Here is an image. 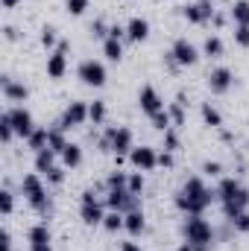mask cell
Listing matches in <instances>:
<instances>
[{
    "mask_svg": "<svg viewBox=\"0 0 249 251\" xmlns=\"http://www.w3.org/2000/svg\"><path fill=\"white\" fill-rule=\"evenodd\" d=\"M12 210H15V196H12V190H0V213L3 216H12Z\"/></svg>",
    "mask_w": 249,
    "mask_h": 251,
    "instance_id": "e575fe53",
    "label": "cell"
},
{
    "mask_svg": "<svg viewBox=\"0 0 249 251\" xmlns=\"http://www.w3.org/2000/svg\"><path fill=\"white\" fill-rule=\"evenodd\" d=\"M21 193H24V199H27V204L32 210H38V213H50L53 210V199H50L47 184L41 181L38 173H30V176L21 178Z\"/></svg>",
    "mask_w": 249,
    "mask_h": 251,
    "instance_id": "3957f363",
    "label": "cell"
},
{
    "mask_svg": "<svg viewBox=\"0 0 249 251\" xmlns=\"http://www.w3.org/2000/svg\"><path fill=\"white\" fill-rule=\"evenodd\" d=\"M106 207L109 210H121V213H129V210H141V196L129 193V187L121 190H106Z\"/></svg>",
    "mask_w": 249,
    "mask_h": 251,
    "instance_id": "5b68a950",
    "label": "cell"
},
{
    "mask_svg": "<svg viewBox=\"0 0 249 251\" xmlns=\"http://www.w3.org/2000/svg\"><path fill=\"white\" fill-rule=\"evenodd\" d=\"M59 158H62V164L67 170H76V167L82 164V146H79V143H67Z\"/></svg>",
    "mask_w": 249,
    "mask_h": 251,
    "instance_id": "603a6c76",
    "label": "cell"
},
{
    "mask_svg": "<svg viewBox=\"0 0 249 251\" xmlns=\"http://www.w3.org/2000/svg\"><path fill=\"white\" fill-rule=\"evenodd\" d=\"M164 64H167V70H173V73H176V70H179V64H176V59H173V56H170V50H167V53H164Z\"/></svg>",
    "mask_w": 249,
    "mask_h": 251,
    "instance_id": "681fc988",
    "label": "cell"
},
{
    "mask_svg": "<svg viewBox=\"0 0 249 251\" xmlns=\"http://www.w3.org/2000/svg\"><path fill=\"white\" fill-rule=\"evenodd\" d=\"M202 173L211 176V178H220V176H223V164H220V161H205V164H202Z\"/></svg>",
    "mask_w": 249,
    "mask_h": 251,
    "instance_id": "ee69618b",
    "label": "cell"
},
{
    "mask_svg": "<svg viewBox=\"0 0 249 251\" xmlns=\"http://www.w3.org/2000/svg\"><path fill=\"white\" fill-rule=\"evenodd\" d=\"M199 114H202V123L211 126V128H223V114L214 102H202L199 105Z\"/></svg>",
    "mask_w": 249,
    "mask_h": 251,
    "instance_id": "7402d4cb",
    "label": "cell"
},
{
    "mask_svg": "<svg viewBox=\"0 0 249 251\" xmlns=\"http://www.w3.org/2000/svg\"><path fill=\"white\" fill-rule=\"evenodd\" d=\"M173 201H176V207H179L185 216H190V213H202L211 201H217V193H214V190H208L202 178H196V176H193V178H187L185 184L176 190Z\"/></svg>",
    "mask_w": 249,
    "mask_h": 251,
    "instance_id": "6da1fadb",
    "label": "cell"
},
{
    "mask_svg": "<svg viewBox=\"0 0 249 251\" xmlns=\"http://www.w3.org/2000/svg\"><path fill=\"white\" fill-rule=\"evenodd\" d=\"M30 251H53V243H44V246H30Z\"/></svg>",
    "mask_w": 249,
    "mask_h": 251,
    "instance_id": "db71d44e",
    "label": "cell"
},
{
    "mask_svg": "<svg viewBox=\"0 0 249 251\" xmlns=\"http://www.w3.org/2000/svg\"><path fill=\"white\" fill-rule=\"evenodd\" d=\"M0 3H3V9H15V6H18L21 0H0Z\"/></svg>",
    "mask_w": 249,
    "mask_h": 251,
    "instance_id": "11a10c76",
    "label": "cell"
},
{
    "mask_svg": "<svg viewBox=\"0 0 249 251\" xmlns=\"http://www.w3.org/2000/svg\"><path fill=\"white\" fill-rule=\"evenodd\" d=\"M0 251H12V234H9V228L0 231Z\"/></svg>",
    "mask_w": 249,
    "mask_h": 251,
    "instance_id": "c3c4849f",
    "label": "cell"
},
{
    "mask_svg": "<svg viewBox=\"0 0 249 251\" xmlns=\"http://www.w3.org/2000/svg\"><path fill=\"white\" fill-rule=\"evenodd\" d=\"M3 35H6V41H15L18 38V29L15 26H3Z\"/></svg>",
    "mask_w": 249,
    "mask_h": 251,
    "instance_id": "f907efd6",
    "label": "cell"
},
{
    "mask_svg": "<svg viewBox=\"0 0 249 251\" xmlns=\"http://www.w3.org/2000/svg\"><path fill=\"white\" fill-rule=\"evenodd\" d=\"M182 15L187 18V24H208L214 18V0H196L182 6Z\"/></svg>",
    "mask_w": 249,
    "mask_h": 251,
    "instance_id": "8fae6325",
    "label": "cell"
},
{
    "mask_svg": "<svg viewBox=\"0 0 249 251\" xmlns=\"http://www.w3.org/2000/svg\"><path fill=\"white\" fill-rule=\"evenodd\" d=\"M106 117H109L106 102H103V100H94V102L88 105V120H91L94 126H103V123H106Z\"/></svg>",
    "mask_w": 249,
    "mask_h": 251,
    "instance_id": "f546056e",
    "label": "cell"
},
{
    "mask_svg": "<svg viewBox=\"0 0 249 251\" xmlns=\"http://www.w3.org/2000/svg\"><path fill=\"white\" fill-rule=\"evenodd\" d=\"M223 53H226L223 38H220V35H208V38H205V44H202V56H208V59H220Z\"/></svg>",
    "mask_w": 249,
    "mask_h": 251,
    "instance_id": "484cf974",
    "label": "cell"
},
{
    "mask_svg": "<svg viewBox=\"0 0 249 251\" xmlns=\"http://www.w3.org/2000/svg\"><path fill=\"white\" fill-rule=\"evenodd\" d=\"M249 210V190L241 187L238 190V196H232L229 201H223V213H226V219H235L238 213H244Z\"/></svg>",
    "mask_w": 249,
    "mask_h": 251,
    "instance_id": "ac0fdd59",
    "label": "cell"
},
{
    "mask_svg": "<svg viewBox=\"0 0 249 251\" xmlns=\"http://www.w3.org/2000/svg\"><path fill=\"white\" fill-rule=\"evenodd\" d=\"M176 251H196V249H193L190 243H182V246H179V249H176Z\"/></svg>",
    "mask_w": 249,
    "mask_h": 251,
    "instance_id": "9f6ffc18",
    "label": "cell"
},
{
    "mask_svg": "<svg viewBox=\"0 0 249 251\" xmlns=\"http://www.w3.org/2000/svg\"><path fill=\"white\" fill-rule=\"evenodd\" d=\"M164 149L167 152H179V134H176V128L164 131Z\"/></svg>",
    "mask_w": 249,
    "mask_h": 251,
    "instance_id": "60d3db41",
    "label": "cell"
},
{
    "mask_svg": "<svg viewBox=\"0 0 249 251\" xmlns=\"http://www.w3.org/2000/svg\"><path fill=\"white\" fill-rule=\"evenodd\" d=\"M109 38L124 41V38H126V24H112V26H109Z\"/></svg>",
    "mask_w": 249,
    "mask_h": 251,
    "instance_id": "7dc6e473",
    "label": "cell"
},
{
    "mask_svg": "<svg viewBox=\"0 0 249 251\" xmlns=\"http://www.w3.org/2000/svg\"><path fill=\"white\" fill-rule=\"evenodd\" d=\"M232 222V228L238 231V234H249V210H244V213H238L235 219H229Z\"/></svg>",
    "mask_w": 249,
    "mask_h": 251,
    "instance_id": "74e56055",
    "label": "cell"
},
{
    "mask_svg": "<svg viewBox=\"0 0 249 251\" xmlns=\"http://www.w3.org/2000/svg\"><path fill=\"white\" fill-rule=\"evenodd\" d=\"M76 76H79V79H82V85H88V88H103V85H106V79H109L106 64L97 62V59H85V62H79Z\"/></svg>",
    "mask_w": 249,
    "mask_h": 251,
    "instance_id": "8992f818",
    "label": "cell"
},
{
    "mask_svg": "<svg viewBox=\"0 0 249 251\" xmlns=\"http://www.w3.org/2000/svg\"><path fill=\"white\" fill-rule=\"evenodd\" d=\"M103 56H106L109 62L118 64L124 59V44H121L118 38H106V41H103Z\"/></svg>",
    "mask_w": 249,
    "mask_h": 251,
    "instance_id": "f1b7e54d",
    "label": "cell"
},
{
    "mask_svg": "<svg viewBox=\"0 0 249 251\" xmlns=\"http://www.w3.org/2000/svg\"><path fill=\"white\" fill-rule=\"evenodd\" d=\"M129 184V173L124 170H115V173H109V178H106V190H121Z\"/></svg>",
    "mask_w": 249,
    "mask_h": 251,
    "instance_id": "d6a6232c",
    "label": "cell"
},
{
    "mask_svg": "<svg viewBox=\"0 0 249 251\" xmlns=\"http://www.w3.org/2000/svg\"><path fill=\"white\" fill-rule=\"evenodd\" d=\"M129 164H132L135 170H141V173H150V170L158 167V152H156L153 146H135V149L129 152Z\"/></svg>",
    "mask_w": 249,
    "mask_h": 251,
    "instance_id": "30bf717a",
    "label": "cell"
},
{
    "mask_svg": "<svg viewBox=\"0 0 249 251\" xmlns=\"http://www.w3.org/2000/svg\"><path fill=\"white\" fill-rule=\"evenodd\" d=\"M27 237H30V246H44V243H53V234H50L47 222H38V225H32Z\"/></svg>",
    "mask_w": 249,
    "mask_h": 251,
    "instance_id": "d4e9b609",
    "label": "cell"
},
{
    "mask_svg": "<svg viewBox=\"0 0 249 251\" xmlns=\"http://www.w3.org/2000/svg\"><path fill=\"white\" fill-rule=\"evenodd\" d=\"M158 167H164V170H173V167H176V152H167V149H164V152L158 155Z\"/></svg>",
    "mask_w": 249,
    "mask_h": 251,
    "instance_id": "f6af8a7d",
    "label": "cell"
},
{
    "mask_svg": "<svg viewBox=\"0 0 249 251\" xmlns=\"http://www.w3.org/2000/svg\"><path fill=\"white\" fill-rule=\"evenodd\" d=\"M138 105H141V111H144L147 117H153V114H158L161 108H167L164 100H161V94H158L153 85H144V88L138 91Z\"/></svg>",
    "mask_w": 249,
    "mask_h": 251,
    "instance_id": "4fadbf2b",
    "label": "cell"
},
{
    "mask_svg": "<svg viewBox=\"0 0 249 251\" xmlns=\"http://www.w3.org/2000/svg\"><path fill=\"white\" fill-rule=\"evenodd\" d=\"M106 137H109V143H112V152H115V155L129 158V152L135 149V134H132V128H129V126H112V128H106Z\"/></svg>",
    "mask_w": 249,
    "mask_h": 251,
    "instance_id": "52a82bcc",
    "label": "cell"
},
{
    "mask_svg": "<svg viewBox=\"0 0 249 251\" xmlns=\"http://www.w3.org/2000/svg\"><path fill=\"white\" fill-rule=\"evenodd\" d=\"M0 91H3V100H6V102H15V105H21V102L30 100V88H27L24 82H15L9 73L0 76Z\"/></svg>",
    "mask_w": 249,
    "mask_h": 251,
    "instance_id": "9c48e42d",
    "label": "cell"
},
{
    "mask_svg": "<svg viewBox=\"0 0 249 251\" xmlns=\"http://www.w3.org/2000/svg\"><path fill=\"white\" fill-rule=\"evenodd\" d=\"M41 44H44V47H59V44H56V26H50V24L41 26Z\"/></svg>",
    "mask_w": 249,
    "mask_h": 251,
    "instance_id": "ab89813d",
    "label": "cell"
},
{
    "mask_svg": "<svg viewBox=\"0 0 249 251\" xmlns=\"http://www.w3.org/2000/svg\"><path fill=\"white\" fill-rule=\"evenodd\" d=\"M47 131H50V149H53L56 155H62V149L67 146V143H70V140L64 137V128H62L59 123H53L50 128H47Z\"/></svg>",
    "mask_w": 249,
    "mask_h": 251,
    "instance_id": "83f0119b",
    "label": "cell"
},
{
    "mask_svg": "<svg viewBox=\"0 0 249 251\" xmlns=\"http://www.w3.org/2000/svg\"><path fill=\"white\" fill-rule=\"evenodd\" d=\"M67 50H70V44L59 41V47L47 56V76L50 79H62L64 73H67Z\"/></svg>",
    "mask_w": 249,
    "mask_h": 251,
    "instance_id": "5bb4252c",
    "label": "cell"
},
{
    "mask_svg": "<svg viewBox=\"0 0 249 251\" xmlns=\"http://www.w3.org/2000/svg\"><path fill=\"white\" fill-rule=\"evenodd\" d=\"M126 38H129V41H135V44L147 41V38H150V21H147V18H141V15L129 18V21H126Z\"/></svg>",
    "mask_w": 249,
    "mask_h": 251,
    "instance_id": "e0dca14e",
    "label": "cell"
},
{
    "mask_svg": "<svg viewBox=\"0 0 249 251\" xmlns=\"http://www.w3.org/2000/svg\"><path fill=\"white\" fill-rule=\"evenodd\" d=\"M91 38H103V41H106V38H109V24H106V21H94V24H91Z\"/></svg>",
    "mask_w": 249,
    "mask_h": 251,
    "instance_id": "7bdbcfd3",
    "label": "cell"
},
{
    "mask_svg": "<svg viewBox=\"0 0 249 251\" xmlns=\"http://www.w3.org/2000/svg\"><path fill=\"white\" fill-rule=\"evenodd\" d=\"M27 146L32 152H41V149H50V131L47 128H35L30 137H27Z\"/></svg>",
    "mask_w": 249,
    "mask_h": 251,
    "instance_id": "4316f807",
    "label": "cell"
},
{
    "mask_svg": "<svg viewBox=\"0 0 249 251\" xmlns=\"http://www.w3.org/2000/svg\"><path fill=\"white\" fill-rule=\"evenodd\" d=\"M85 120H88V105L76 100V102H70V105L64 108V114L59 117V126L67 131V128H76V126H82Z\"/></svg>",
    "mask_w": 249,
    "mask_h": 251,
    "instance_id": "2e32d148",
    "label": "cell"
},
{
    "mask_svg": "<svg viewBox=\"0 0 249 251\" xmlns=\"http://www.w3.org/2000/svg\"><path fill=\"white\" fill-rule=\"evenodd\" d=\"M121 251H141L138 243H121Z\"/></svg>",
    "mask_w": 249,
    "mask_h": 251,
    "instance_id": "816d5d0a",
    "label": "cell"
},
{
    "mask_svg": "<svg viewBox=\"0 0 249 251\" xmlns=\"http://www.w3.org/2000/svg\"><path fill=\"white\" fill-rule=\"evenodd\" d=\"M79 219H82L88 228L103 225V219H106V201L97 199L94 190H85V193H82V201H79Z\"/></svg>",
    "mask_w": 249,
    "mask_h": 251,
    "instance_id": "277c9868",
    "label": "cell"
},
{
    "mask_svg": "<svg viewBox=\"0 0 249 251\" xmlns=\"http://www.w3.org/2000/svg\"><path fill=\"white\" fill-rule=\"evenodd\" d=\"M170 56L176 59V64H179V67H193V64L199 62V50H196L187 38H176V41H173Z\"/></svg>",
    "mask_w": 249,
    "mask_h": 251,
    "instance_id": "7c38bea8",
    "label": "cell"
},
{
    "mask_svg": "<svg viewBox=\"0 0 249 251\" xmlns=\"http://www.w3.org/2000/svg\"><path fill=\"white\" fill-rule=\"evenodd\" d=\"M124 222H126V213H121V210H109V213H106V219H103V228L115 234V231H121V228H124Z\"/></svg>",
    "mask_w": 249,
    "mask_h": 251,
    "instance_id": "1f68e13d",
    "label": "cell"
},
{
    "mask_svg": "<svg viewBox=\"0 0 249 251\" xmlns=\"http://www.w3.org/2000/svg\"><path fill=\"white\" fill-rule=\"evenodd\" d=\"M244 187L238 178H220L217 181V187H214V193H217V201L223 204V201H229L232 196H238V190Z\"/></svg>",
    "mask_w": 249,
    "mask_h": 251,
    "instance_id": "ffe728a7",
    "label": "cell"
},
{
    "mask_svg": "<svg viewBox=\"0 0 249 251\" xmlns=\"http://www.w3.org/2000/svg\"><path fill=\"white\" fill-rule=\"evenodd\" d=\"M56 158H59V155H56L53 149H41V152H35V173H41V176L50 173V170L56 167Z\"/></svg>",
    "mask_w": 249,
    "mask_h": 251,
    "instance_id": "cb8c5ba5",
    "label": "cell"
},
{
    "mask_svg": "<svg viewBox=\"0 0 249 251\" xmlns=\"http://www.w3.org/2000/svg\"><path fill=\"white\" fill-rule=\"evenodd\" d=\"M235 44L249 47V26H235Z\"/></svg>",
    "mask_w": 249,
    "mask_h": 251,
    "instance_id": "bcb514c9",
    "label": "cell"
},
{
    "mask_svg": "<svg viewBox=\"0 0 249 251\" xmlns=\"http://www.w3.org/2000/svg\"><path fill=\"white\" fill-rule=\"evenodd\" d=\"M124 231H129L132 237H141V234L147 231V216H144V210H129V213H126Z\"/></svg>",
    "mask_w": 249,
    "mask_h": 251,
    "instance_id": "d6986e66",
    "label": "cell"
},
{
    "mask_svg": "<svg viewBox=\"0 0 249 251\" xmlns=\"http://www.w3.org/2000/svg\"><path fill=\"white\" fill-rule=\"evenodd\" d=\"M144 184H147V181H144V173H141V170H138V173H129V184H126L129 193L141 196V193H144Z\"/></svg>",
    "mask_w": 249,
    "mask_h": 251,
    "instance_id": "8d00e7d4",
    "label": "cell"
},
{
    "mask_svg": "<svg viewBox=\"0 0 249 251\" xmlns=\"http://www.w3.org/2000/svg\"><path fill=\"white\" fill-rule=\"evenodd\" d=\"M44 178H47V184H53V187H59V184L64 181V167H59V164H56V167H53L50 173H44Z\"/></svg>",
    "mask_w": 249,
    "mask_h": 251,
    "instance_id": "f35d334b",
    "label": "cell"
},
{
    "mask_svg": "<svg viewBox=\"0 0 249 251\" xmlns=\"http://www.w3.org/2000/svg\"><path fill=\"white\" fill-rule=\"evenodd\" d=\"M232 85H235V73H232L229 67H214V70L208 73V88H211V94L223 97V94L232 91Z\"/></svg>",
    "mask_w": 249,
    "mask_h": 251,
    "instance_id": "9a60e30c",
    "label": "cell"
},
{
    "mask_svg": "<svg viewBox=\"0 0 249 251\" xmlns=\"http://www.w3.org/2000/svg\"><path fill=\"white\" fill-rule=\"evenodd\" d=\"M182 237L190 243L196 251H211L214 249V228L208 219H202V213H190L182 222Z\"/></svg>",
    "mask_w": 249,
    "mask_h": 251,
    "instance_id": "7a4b0ae2",
    "label": "cell"
},
{
    "mask_svg": "<svg viewBox=\"0 0 249 251\" xmlns=\"http://www.w3.org/2000/svg\"><path fill=\"white\" fill-rule=\"evenodd\" d=\"M150 123L156 126L158 131H167V128H173V120H170V114H167V108H161L158 114H153V117H150Z\"/></svg>",
    "mask_w": 249,
    "mask_h": 251,
    "instance_id": "d590c367",
    "label": "cell"
},
{
    "mask_svg": "<svg viewBox=\"0 0 249 251\" xmlns=\"http://www.w3.org/2000/svg\"><path fill=\"white\" fill-rule=\"evenodd\" d=\"M229 18L235 26H249V0H235L229 6Z\"/></svg>",
    "mask_w": 249,
    "mask_h": 251,
    "instance_id": "44dd1931",
    "label": "cell"
},
{
    "mask_svg": "<svg viewBox=\"0 0 249 251\" xmlns=\"http://www.w3.org/2000/svg\"><path fill=\"white\" fill-rule=\"evenodd\" d=\"M64 9H67L73 18H79V15L88 9V0H64Z\"/></svg>",
    "mask_w": 249,
    "mask_h": 251,
    "instance_id": "b9f144b4",
    "label": "cell"
},
{
    "mask_svg": "<svg viewBox=\"0 0 249 251\" xmlns=\"http://www.w3.org/2000/svg\"><path fill=\"white\" fill-rule=\"evenodd\" d=\"M6 114H9V120H12V128H15V134L18 137H30L38 126H35V120H32V114L24 108V105H12V108H6Z\"/></svg>",
    "mask_w": 249,
    "mask_h": 251,
    "instance_id": "ba28073f",
    "label": "cell"
},
{
    "mask_svg": "<svg viewBox=\"0 0 249 251\" xmlns=\"http://www.w3.org/2000/svg\"><path fill=\"white\" fill-rule=\"evenodd\" d=\"M167 114H170L173 126L185 123V94H179V97H176V102H170V105H167Z\"/></svg>",
    "mask_w": 249,
    "mask_h": 251,
    "instance_id": "4dcf8cb0",
    "label": "cell"
},
{
    "mask_svg": "<svg viewBox=\"0 0 249 251\" xmlns=\"http://www.w3.org/2000/svg\"><path fill=\"white\" fill-rule=\"evenodd\" d=\"M12 137H15V128H12V120H9V114L3 111V114H0V140L9 146V143H12Z\"/></svg>",
    "mask_w": 249,
    "mask_h": 251,
    "instance_id": "836d02e7",
    "label": "cell"
},
{
    "mask_svg": "<svg viewBox=\"0 0 249 251\" xmlns=\"http://www.w3.org/2000/svg\"><path fill=\"white\" fill-rule=\"evenodd\" d=\"M211 21H214V26H223V24H226V15H220V12H214V18H211Z\"/></svg>",
    "mask_w": 249,
    "mask_h": 251,
    "instance_id": "f5cc1de1",
    "label": "cell"
}]
</instances>
